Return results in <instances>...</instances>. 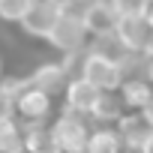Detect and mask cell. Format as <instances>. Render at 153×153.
Instances as JSON below:
<instances>
[{
  "label": "cell",
  "mask_w": 153,
  "mask_h": 153,
  "mask_svg": "<svg viewBox=\"0 0 153 153\" xmlns=\"http://www.w3.org/2000/svg\"><path fill=\"white\" fill-rule=\"evenodd\" d=\"M123 114H126V108H123L117 93H99V99H96V105H93L87 120L93 126H117V120Z\"/></svg>",
  "instance_id": "12"
},
{
  "label": "cell",
  "mask_w": 153,
  "mask_h": 153,
  "mask_svg": "<svg viewBox=\"0 0 153 153\" xmlns=\"http://www.w3.org/2000/svg\"><path fill=\"white\" fill-rule=\"evenodd\" d=\"M87 153H123V141L114 126H93L87 138Z\"/></svg>",
  "instance_id": "13"
},
{
  "label": "cell",
  "mask_w": 153,
  "mask_h": 153,
  "mask_svg": "<svg viewBox=\"0 0 153 153\" xmlns=\"http://www.w3.org/2000/svg\"><path fill=\"white\" fill-rule=\"evenodd\" d=\"M117 12V18H144L147 15V0H105Z\"/></svg>",
  "instance_id": "16"
},
{
  "label": "cell",
  "mask_w": 153,
  "mask_h": 153,
  "mask_svg": "<svg viewBox=\"0 0 153 153\" xmlns=\"http://www.w3.org/2000/svg\"><path fill=\"white\" fill-rule=\"evenodd\" d=\"M93 123L81 114H72L66 108H60V114L48 123L51 141L60 153H87V138H90Z\"/></svg>",
  "instance_id": "1"
},
{
  "label": "cell",
  "mask_w": 153,
  "mask_h": 153,
  "mask_svg": "<svg viewBox=\"0 0 153 153\" xmlns=\"http://www.w3.org/2000/svg\"><path fill=\"white\" fill-rule=\"evenodd\" d=\"M57 18H60V6L54 3V0H33L30 12L21 18L18 27L27 36H33V39H48V33L57 24Z\"/></svg>",
  "instance_id": "5"
},
{
  "label": "cell",
  "mask_w": 153,
  "mask_h": 153,
  "mask_svg": "<svg viewBox=\"0 0 153 153\" xmlns=\"http://www.w3.org/2000/svg\"><path fill=\"white\" fill-rule=\"evenodd\" d=\"M114 36H117V42H120L129 54H144L147 45H150L153 30H150L147 18H117Z\"/></svg>",
  "instance_id": "7"
},
{
  "label": "cell",
  "mask_w": 153,
  "mask_h": 153,
  "mask_svg": "<svg viewBox=\"0 0 153 153\" xmlns=\"http://www.w3.org/2000/svg\"><path fill=\"white\" fill-rule=\"evenodd\" d=\"M117 96H120V102H123V108L126 111H144L150 102H153V84L144 78H126L123 84H120V90H117Z\"/></svg>",
  "instance_id": "10"
},
{
  "label": "cell",
  "mask_w": 153,
  "mask_h": 153,
  "mask_svg": "<svg viewBox=\"0 0 153 153\" xmlns=\"http://www.w3.org/2000/svg\"><path fill=\"white\" fill-rule=\"evenodd\" d=\"M54 111V96H48L39 87H27L15 96V120L21 123V129H33V126H45V120Z\"/></svg>",
  "instance_id": "3"
},
{
  "label": "cell",
  "mask_w": 153,
  "mask_h": 153,
  "mask_svg": "<svg viewBox=\"0 0 153 153\" xmlns=\"http://www.w3.org/2000/svg\"><path fill=\"white\" fill-rule=\"evenodd\" d=\"M138 114H141V117H144V120H147V126H150V129H153V102H150V105H147V108H144V111H138Z\"/></svg>",
  "instance_id": "17"
},
{
  "label": "cell",
  "mask_w": 153,
  "mask_h": 153,
  "mask_svg": "<svg viewBox=\"0 0 153 153\" xmlns=\"http://www.w3.org/2000/svg\"><path fill=\"white\" fill-rule=\"evenodd\" d=\"M117 135H120V141H123V147L126 150H141L144 144H147V138L153 135V129L147 126V120L141 117V114H135V111H126L120 120H117Z\"/></svg>",
  "instance_id": "9"
},
{
  "label": "cell",
  "mask_w": 153,
  "mask_h": 153,
  "mask_svg": "<svg viewBox=\"0 0 153 153\" xmlns=\"http://www.w3.org/2000/svg\"><path fill=\"white\" fill-rule=\"evenodd\" d=\"M0 153H24V129L15 117H0Z\"/></svg>",
  "instance_id": "14"
},
{
  "label": "cell",
  "mask_w": 153,
  "mask_h": 153,
  "mask_svg": "<svg viewBox=\"0 0 153 153\" xmlns=\"http://www.w3.org/2000/svg\"><path fill=\"white\" fill-rule=\"evenodd\" d=\"M150 3H153V0H147V6H150Z\"/></svg>",
  "instance_id": "22"
},
{
  "label": "cell",
  "mask_w": 153,
  "mask_h": 153,
  "mask_svg": "<svg viewBox=\"0 0 153 153\" xmlns=\"http://www.w3.org/2000/svg\"><path fill=\"white\" fill-rule=\"evenodd\" d=\"M27 78H30L33 87H39V90H45L48 96H54V93H60V90L66 87V81L72 78V75H69V69L63 66V60H54V63H39Z\"/></svg>",
  "instance_id": "8"
},
{
  "label": "cell",
  "mask_w": 153,
  "mask_h": 153,
  "mask_svg": "<svg viewBox=\"0 0 153 153\" xmlns=\"http://www.w3.org/2000/svg\"><path fill=\"white\" fill-rule=\"evenodd\" d=\"M144 18H147V24H150V30H153V3L147 6V15H144Z\"/></svg>",
  "instance_id": "19"
},
{
  "label": "cell",
  "mask_w": 153,
  "mask_h": 153,
  "mask_svg": "<svg viewBox=\"0 0 153 153\" xmlns=\"http://www.w3.org/2000/svg\"><path fill=\"white\" fill-rule=\"evenodd\" d=\"M96 99H99V90L90 87V84L81 78V75H72V78L66 81V87H63V108L72 111V114L90 117Z\"/></svg>",
  "instance_id": "6"
},
{
  "label": "cell",
  "mask_w": 153,
  "mask_h": 153,
  "mask_svg": "<svg viewBox=\"0 0 153 153\" xmlns=\"http://www.w3.org/2000/svg\"><path fill=\"white\" fill-rule=\"evenodd\" d=\"M0 81H3V57H0Z\"/></svg>",
  "instance_id": "21"
},
{
  "label": "cell",
  "mask_w": 153,
  "mask_h": 153,
  "mask_svg": "<svg viewBox=\"0 0 153 153\" xmlns=\"http://www.w3.org/2000/svg\"><path fill=\"white\" fill-rule=\"evenodd\" d=\"M141 153H153V135H150V138H147V144H144V147H141Z\"/></svg>",
  "instance_id": "18"
},
{
  "label": "cell",
  "mask_w": 153,
  "mask_h": 153,
  "mask_svg": "<svg viewBox=\"0 0 153 153\" xmlns=\"http://www.w3.org/2000/svg\"><path fill=\"white\" fill-rule=\"evenodd\" d=\"M33 0H0V21L21 24V18L30 12Z\"/></svg>",
  "instance_id": "15"
},
{
  "label": "cell",
  "mask_w": 153,
  "mask_h": 153,
  "mask_svg": "<svg viewBox=\"0 0 153 153\" xmlns=\"http://www.w3.org/2000/svg\"><path fill=\"white\" fill-rule=\"evenodd\" d=\"M78 75L90 84L96 87L99 93H117L120 84H123V69L120 63L96 54V51H84L81 54V63H78Z\"/></svg>",
  "instance_id": "2"
},
{
  "label": "cell",
  "mask_w": 153,
  "mask_h": 153,
  "mask_svg": "<svg viewBox=\"0 0 153 153\" xmlns=\"http://www.w3.org/2000/svg\"><path fill=\"white\" fill-rule=\"evenodd\" d=\"M45 42H48L54 51H60L63 57H72V54H84V51H87L90 36H87V30H84V21L69 18V15H60Z\"/></svg>",
  "instance_id": "4"
},
{
  "label": "cell",
  "mask_w": 153,
  "mask_h": 153,
  "mask_svg": "<svg viewBox=\"0 0 153 153\" xmlns=\"http://www.w3.org/2000/svg\"><path fill=\"white\" fill-rule=\"evenodd\" d=\"M144 57H147V60H153V36H150V45H147V51H144Z\"/></svg>",
  "instance_id": "20"
},
{
  "label": "cell",
  "mask_w": 153,
  "mask_h": 153,
  "mask_svg": "<svg viewBox=\"0 0 153 153\" xmlns=\"http://www.w3.org/2000/svg\"><path fill=\"white\" fill-rule=\"evenodd\" d=\"M117 27V12L105 3V0H99V3H93L87 12H84V30L90 39H99V36H111Z\"/></svg>",
  "instance_id": "11"
}]
</instances>
